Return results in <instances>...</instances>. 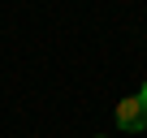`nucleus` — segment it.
Segmentation results:
<instances>
[{"mask_svg":"<svg viewBox=\"0 0 147 138\" xmlns=\"http://www.w3.org/2000/svg\"><path fill=\"white\" fill-rule=\"evenodd\" d=\"M117 129H125V134H143L147 129V104L138 95H125L117 104Z\"/></svg>","mask_w":147,"mask_h":138,"instance_id":"1","label":"nucleus"},{"mask_svg":"<svg viewBox=\"0 0 147 138\" xmlns=\"http://www.w3.org/2000/svg\"><path fill=\"white\" fill-rule=\"evenodd\" d=\"M100 138H104V134H100Z\"/></svg>","mask_w":147,"mask_h":138,"instance_id":"2","label":"nucleus"}]
</instances>
